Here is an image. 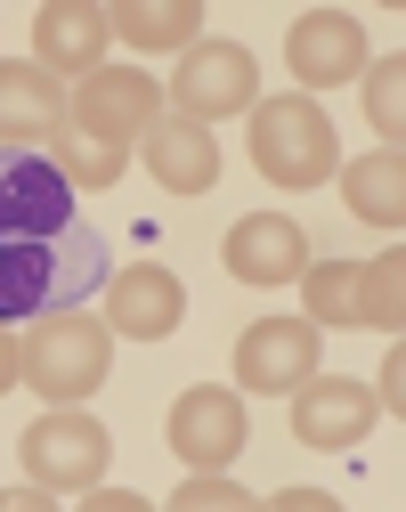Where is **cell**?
<instances>
[{
	"instance_id": "1",
	"label": "cell",
	"mask_w": 406,
	"mask_h": 512,
	"mask_svg": "<svg viewBox=\"0 0 406 512\" xmlns=\"http://www.w3.org/2000/svg\"><path fill=\"white\" fill-rule=\"evenodd\" d=\"M106 277V236L82 220L65 171L41 147H0V326L82 309Z\"/></svg>"
},
{
	"instance_id": "4",
	"label": "cell",
	"mask_w": 406,
	"mask_h": 512,
	"mask_svg": "<svg viewBox=\"0 0 406 512\" xmlns=\"http://www.w3.org/2000/svg\"><path fill=\"white\" fill-rule=\"evenodd\" d=\"M17 456H25V472H33L41 488H57V496H82V488L106 472L114 439H106V423H98L90 407H49V415H33V423H25Z\"/></svg>"
},
{
	"instance_id": "5",
	"label": "cell",
	"mask_w": 406,
	"mask_h": 512,
	"mask_svg": "<svg viewBox=\"0 0 406 512\" xmlns=\"http://www.w3.org/2000/svg\"><path fill=\"white\" fill-rule=\"evenodd\" d=\"M171 98L187 122H220V114H252L260 106V66L244 41H195L171 66Z\"/></svg>"
},
{
	"instance_id": "25",
	"label": "cell",
	"mask_w": 406,
	"mask_h": 512,
	"mask_svg": "<svg viewBox=\"0 0 406 512\" xmlns=\"http://www.w3.org/2000/svg\"><path fill=\"white\" fill-rule=\"evenodd\" d=\"M9 382H25V350H17L9 326H0V391H9Z\"/></svg>"
},
{
	"instance_id": "18",
	"label": "cell",
	"mask_w": 406,
	"mask_h": 512,
	"mask_svg": "<svg viewBox=\"0 0 406 512\" xmlns=\"http://www.w3.org/2000/svg\"><path fill=\"white\" fill-rule=\"evenodd\" d=\"M49 163L65 171L74 196H82V187L98 196V187H114V179L130 171V147H114V139H98V131H74V122H57V131H49Z\"/></svg>"
},
{
	"instance_id": "8",
	"label": "cell",
	"mask_w": 406,
	"mask_h": 512,
	"mask_svg": "<svg viewBox=\"0 0 406 512\" xmlns=\"http://www.w3.org/2000/svg\"><path fill=\"white\" fill-rule=\"evenodd\" d=\"M244 431H252L244 399L220 391V382H195V391H179V407H171V456L187 472H228L244 456Z\"/></svg>"
},
{
	"instance_id": "3",
	"label": "cell",
	"mask_w": 406,
	"mask_h": 512,
	"mask_svg": "<svg viewBox=\"0 0 406 512\" xmlns=\"http://www.w3.org/2000/svg\"><path fill=\"white\" fill-rule=\"evenodd\" d=\"M333 163H342V139H333V114L317 98L285 90V98H260L252 106V171L268 187L301 196V187H325Z\"/></svg>"
},
{
	"instance_id": "6",
	"label": "cell",
	"mask_w": 406,
	"mask_h": 512,
	"mask_svg": "<svg viewBox=\"0 0 406 512\" xmlns=\"http://www.w3.org/2000/svg\"><path fill=\"white\" fill-rule=\"evenodd\" d=\"M155 114H163V90H155L147 66H98V74L74 82V98H65V122H74V131L114 139V147L147 139V122H155Z\"/></svg>"
},
{
	"instance_id": "21",
	"label": "cell",
	"mask_w": 406,
	"mask_h": 512,
	"mask_svg": "<svg viewBox=\"0 0 406 512\" xmlns=\"http://www.w3.org/2000/svg\"><path fill=\"white\" fill-rule=\"evenodd\" d=\"M366 122L382 131V147H398V131H406V57L390 49V57H366Z\"/></svg>"
},
{
	"instance_id": "15",
	"label": "cell",
	"mask_w": 406,
	"mask_h": 512,
	"mask_svg": "<svg viewBox=\"0 0 406 512\" xmlns=\"http://www.w3.org/2000/svg\"><path fill=\"white\" fill-rule=\"evenodd\" d=\"M65 122V82L41 74V66H17L0 57V147H33Z\"/></svg>"
},
{
	"instance_id": "13",
	"label": "cell",
	"mask_w": 406,
	"mask_h": 512,
	"mask_svg": "<svg viewBox=\"0 0 406 512\" xmlns=\"http://www.w3.org/2000/svg\"><path fill=\"white\" fill-rule=\"evenodd\" d=\"M106 41H114V25H106L98 0H49V9L33 17V66L82 82V74L106 66Z\"/></svg>"
},
{
	"instance_id": "7",
	"label": "cell",
	"mask_w": 406,
	"mask_h": 512,
	"mask_svg": "<svg viewBox=\"0 0 406 512\" xmlns=\"http://www.w3.org/2000/svg\"><path fill=\"white\" fill-rule=\"evenodd\" d=\"M309 374H317V326L309 317H260V326L236 334V391L293 399Z\"/></svg>"
},
{
	"instance_id": "2",
	"label": "cell",
	"mask_w": 406,
	"mask_h": 512,
	"mask_svg": "<svg viewBox=\"0 0 406 512\" xmlns=\"http://www.w3.org/2000/svg\"><path fill=\"white\" fill-rule=\"evenodd\" d=\"M17 350H25V391H33V399L82 407L90 391H106L114 326H106V317H82V309H57V317H33V334H25Z\"/></svg>"
},
{
	"instance_id": "24",
	"label": "cell",
	"mask_w": 406,
	"mask_h": 512,
	"mask_svg": "<svg viewBox=\"0 0 406 512\" xmlns=\"http://www.w3.org/2000/svg\"><path fill=\"white\" fill-rule=\"evenodd\" d=\"M398 382H406V358H398V342H390V358H382V391H374V399H390V415L406 407V391H398Z\"/></svg>"
},
{
	"instance_id": "17",
	"label": "cell",
	"mask_w": 406,
	"mask_h": 512,
	"mask_svg": "<svg viewBox=\"0 0 406 512\" xmlns=\"http://www.w3.org/2000/svg\"><path fill=\"white\" fill-rule=\"evenodd\" d=\"M106 25L130 49H195L203 41V0H122V9H106Z\"/></svg>"
},
{
	"instance_id": "19",
	"label": "cell",
	"mask_w": 406,
	"mask_h": 512,
	"mask_svg": "<svg viewBox=\"0 0 406 512\" xmlns=\"http://www.w3.org/2000/svg\"><path fill=\"white\" fill-rule=\"evenodd\" d=\"M398 317H406V252H374V261H358V326L390 334L398 342Z\"/></svg>"
},
{
	"instance_id": "11",
	"label": "cell",
	"mask_w": 406,
	"mask_h": 512,
	"mask_svg": "<svg viewBox=\"0 0 406 512\" xmlns=\"http://www.w3.org/2000/svg\"><path fill=\"white\" fill-rule=\"evenodd\" d=\"M179 317H187V285L163 269V261H130L106 277V326L130 334V342H163L179 334Z\"/></svg>"
},
{
	"instance_id": "22",
	"label": "cell",
	"mask_w": 406,
	"mask_h": 512,
	"mask_svg": "<svg viewBox=\"0 0 406 512\" xmlns=\"http://www.w3.org/2000/svg\"><path fill=\"white\" fill-rule=\"evenodd\" d=\"M171 512H260V496L236 488V480H220V472H187L171 488Z\"/></svg>"
},
{
	"instance_id": "9",
	"label": "cell",
	"mask_w": 406,
	"mask_h": 512,
	"mask_svg": "<svg viewBox=\"0 0 406 512\" xmlns=\"http://www.w3.org/2000/svg\"><path fill=\"white\" fill-rule=\"evenodd\" d=\"M285 66H293L301 98H309V90H342V82H358V74H366V25H358L350 9H309V17H293V33H285Z\"/></svg>"
},
{
	"instance_id": "23",
	"label": "cell",
	"mask_w": 406,
	"mask_h": 512,
	"mask_svg": "<svg viewBox=\"0 0 406 512\" xmlns=\"http://www.w3.org/2000/svg\"><path fill=\"white\" fill-rule=\"evenodd\" d=\"M74 504H90V512H147V496H139V488H98V480H90Z\"/></svg>"
},
{
	"instance_id": "16",
	"label": "cell",
	"mask_w": 406,
	"mask_h": 512,
	"mask_svg": "<svg viewBox=\"0 0 406 512\" xmlns=\"http://www.w3.org/2000/svg\"><path fill=\"white\" fill-rule=\"evenodd\" d=\"M342 196H350V212H358L366 228H390V236H398V220H406V155H398V147L358 155V163L342 171Z\"/></svg>"
},
{
	"instance_id": "12",
	"label": "cell",
	"mask_w": 406,
	"mask_h": 512,
	"mask_svg": "<svg viewBox=\"0 0 406 512\" xmlns=\"http://www.w3.org/2000/svg\"><path fill=\"white\" fill-rule=\"evenodd\" d=\"M374 415H382V399L366 382H350V374H325V382L309 374L293 391V439L301 447H358L374 431Z\"/></svg>"
},
{
	"instance_id": "26",
	"label": "cell",
	"mask_w": 406,
	"mask_h": 512,
	"mask_svg": "<svg viewBox=\"0 0 406 512\" xmlns=\"http://www.w3.org/2000/svg\"><path fill=\"white\" fill-rule=\"evenodd\" d=\"M268 504H285V512H325L333 496H325V488H285V496H268Z\"/></svg>"
},
{
	"instance_id": "20",
	"label": "cell",
	"mask_w": 406,
	"mask_h": 512,
	"mask_svg": "<svg viewBox=\"0 0 406 512\" xmlns=\"http://www.w3.org/2000/svg\"><path fill=\"white\" fill-rule=\"evenodd\" d=\"M301 293H309V326H358V261H309Z\"/></svg>"
},
{
	"instance_id": "14",
	"label": "cell",
	"mask_w": 406,
	"mask_h": 512,
	"mask_svg": "<svg viewBox=\"0 0 406 512\" xmlns=\"http://www.w3.org/2000/svg\"><path fill=\"white\" fill-rule=\"evenodd\" d=\"M139 155H147V171L171 187V196H212V179H220L212 122H187V114H155L147 139H139Z\"/></svg>"
},
{
	"instance_id": "10",
	"label": "cell",
	"mask_w": 406,
	"mask_h": 512,
	"mask_svg": "<svg viewBox=\"0 0 406 512\" xmlns=\"http://www.w3.org/2000/svg\"><path fill=\"white\" fill-rule=\"evenodd\" d=\"M220 261H228L236 285H301V269L317 252H309V228L293 212H244L220 244Z\"/></svg>"
}]
</instances>
